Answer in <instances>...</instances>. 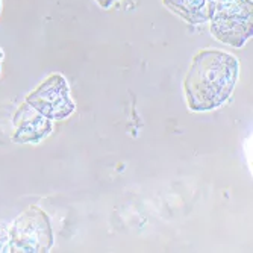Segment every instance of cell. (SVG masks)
<instances>
[{"instance_id": "6da1fadb", "label": "cell", "mask_w": 253, "mask_h": 253, "mask_svg": "<svg viewBox=\"0 0 253 253\" xmlns=\"http://www.w3.org/2000/svg\"><path fill=\"white\" fill-rule=\"evenodd\" d=\"M240 76L238 59L224 50H199L183 81L187 105L194 112H208L223 106L232 96Z\"/></svg>"}, {"instance_id": "7a4b0ae2", "label": "cell", "mask_w": 253, "mask_h": 253, "mask_svg": "<svg viewBox=\"0 0 253 253\" xmlns=\"http://www.w3.org/2000/svg\"><path fill=\"white\" fill-rule=\"evenodd\" d=\"M210 31L220 42L243 47L253 35L252 0H212Z\"/></svg>"}, {"instance_id": "3957f363", "label": "cell", "mask_w": 253, "mask_h": 253, "mask_svg": "<svg viewBox=\"0 0 253 253\" xmlns=\"http://www.w3.org/2000/svg\"><path fill=\"white\" fill-rule=\"evenodd\" d=\"M9 252L42 253L53 247L52 221L38 206H31L20 214L9 227Z\"/></svg>"}, {"instance_id": "277c9868", "label": "cell", "mask_w": 253, "mask_h": 253, "mask_svg": "<svg viewBox=\"0 0 253 253\" xmlns=\"http://www.w3.org/2000/svg\"><path fill=\"white\" fill-rule=\"evenodd\" d=\"M25 102L52 122L68 119L76 109V105L70 97L68 82L59 73L44 79L32 93L26 96Z\"/></svg>"}, {"instance_id": "5b68a950", "label": "cell", "mask_w": 253, "mask_h": 253, "mask_svg": "<svg viewBox=\"0 0 253 253\" xmlns=\"http://www.w3.org/2000/svg\"><path fill=\"white\" fill-rule=\"evenodd\" d=\"M12 125L14 132L11 138L17 144H38L53 130L52 120L41 116L26 102L15 111Z\"/></svg>"}, {"instance_id": "8992f818", "label": "cell", "mask_w": 253, "mask_h": 253, "mask_svg": "<svg viewBox=\"0 0 253 253\" xmlns=\"http://www.w3.org/2000/svg\"><path fill=\"white\" fill-rule=\"evenodd\" d=\"M163 3L190 25H203L210 21L212 12V0H163Z\"/></svg>"}, {"instance_id": "52a82bcc", "label": "cell", "mask_w": 253, "mask_h": 253, "mask_svg": "<svg viewBox=\"0 0 253 253\" xmlns=\"http://www.w3.org/2000/svg\"><path fill=\"white\" fill-rule=\"evenodd\" d=\"M9 252V232L8 227L0 223V253Z\"/></svg>"}, {"instance_id": "ba28073f", "label": "cell", "mask_w": 253, "mask_h": 253, "mask_svg": "<svg viewBox=\"0 0 253 253\" xmlns=\"http://www.w3.org/2000/svg\"><path fill=\"white\" fill-rule=\"evenodd\" d=\"M96 2H97V5H99L100 8H103V9H109L114 3L119 2V0H96Z\"/></svg>"}, {"instance_id": "9c48e42d", "label": "cell", "mask_w": 253, "mask_h": 253, "mask_svg": "<svg viewBox=\"0 0 253 253\" xmlns=\"http://www.w3.org/2000/svg\"><path fill=\"white\" fill-rule=\"evenodd\" d=\"M3 56H5V53H3V50H2V49H0V61L3 59Z\"/></svg>"}, {"instance_id": "30bf717a", "label": "cell", "mask_w": 253, "mask_h": 253, "mask_svg": "<svg viewBox=\"0 0 253 253\" xmlns=\"http://www.w3.org/2000/svg\"><path fill=\"white\" fill-rule=\"evenodd\" d=\"M0 12H2V0H0Z\"/></svg>"}, {"instance_id": "8fae6325", "label": "cell", "mask_w": 253, "mask_h": 253, "mask_svg": "<svg viewBox=\"0 0 253 253\" xmlns=\"http://www.w3.org/2000/svg\"><path fill=\"white\" fill-rule=\"evenodd\" d=\"M0 70H2V68H0Z\"/></svg>"}]
</instances>
